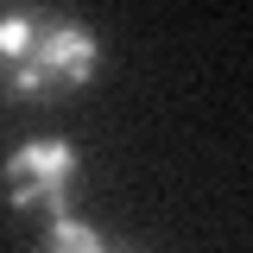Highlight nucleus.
<instances>
[{"mask_svg":"<svg viewBox=\"0 0 253 253\" xmlns=\"http://www.w3.org/2000/svg\"><path fill=\"white\" fill-rule=\"evenodd\" d=\"M44 247H63V253H108L114 241H108L101 228H89L76 209H63V215L44 221Z\"/></svg>","mask_w":253,"mask_h":253,"instance_id":"3","label":"nucleus"},{"mask_svg":"<svg viewBox=\"0 0 253 253\" xmlns=\"http://www.w3.org/2000/svg\"><path fill=\"white\" fill-rule=\"evenodd\" d=\"M95 70H101V38L83 19H63L44 6L0 19V95L6 101L51 108L63 95L89 89Z\"/></svg>","mask_w":253,"mask_h":253,"instance_id":"1","label":"nucleus"},{"mask_svg":"<svg viewBox=\"0 0 253 253\" xmlns=\"http://www.w3.org/2000/svg\"><path fill=\"white\" fill-rule=\"evenodd\" d=\"M83 177V152L70 146V139H26V146H13L6 152V203H13V215H63L70 209V190Z\"/></svg>","mask_w":253,"mask_h":253,"instance_id":"2","label":"nucleus"}]
</instances>
